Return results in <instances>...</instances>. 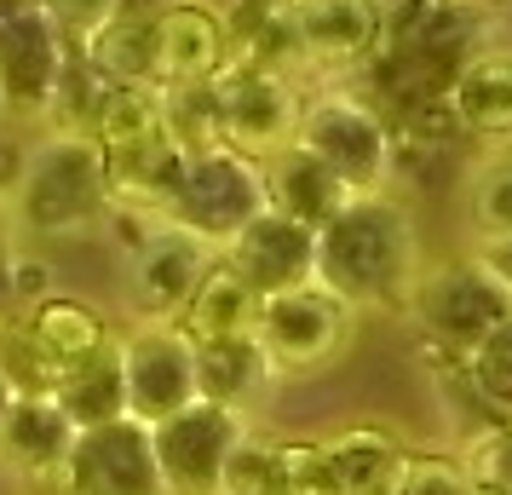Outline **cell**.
<instances>
[{
    "label": "cell",
    "instance_id": "cell-3",
    "mask_svg": "<svg viewBox=\"0 0 512 495\" xmlns=\"http://www.w3.org/2000/svg\"><path fill=\"white\" fill-rule=\"evenodd\" d=\"M116 334L87 300L75 294H41L24 317H12V340L0 346V363L18 392H52L58 380L98 357Z\"/></svg>",
    "mask_w": 512,
    "mask_h": 495
},
{
    "label": "cell",
    "instance_id": "cell-5",
    "mask_svg": "<svg viewBox=\"0 0 512 495\" xmlns=\"http://www.w3.org/2000/svg\"><path fill=\"white\" fill-rule=\"evenodd\" d=\"M351 334H357V311L346 300H334L323 283H305L259 306L254 346L265 357L271 380H282V375H317L328 363H340L351 352Z\"/></svg>",
    "mask_w": 512,
    "mask_h": 495
},
{
    "label": "cell",
    "instance_id": "cell-9",
    "mask_svg": "<svg viewBox=\"0 0 512 495\" xmlns=\"http://www.w3.org/2000/svg\"><path fill=\"white\" fill-rule=\"evenodd\" d=\"M409 311H415V323L426 329V340L461 363L484 334H495L512 317V294L478 260H449V265L420 271Z\"/></svg>",
    "mask_w": 512,
    "mask_h": 495
},
{
    "label": "cell",
    "instance_id": "cell-22",
    "mask_svg": "<svg viewBox=\"0 0 512 495\" xmlns=\"http://www.w3.org/2000/svg\"><path fill=\"white\" fill-rule=\"evenodd\" d=\"M52 403L70 415L75 432H93V426H110L127 415V392H121V352L116 340L104 346L98 357H87L81 369H70V375L52 386Z\"/></svg>",
    "mask_w": 512,
    "mask_h": 495
},
{
    "label": "cell",
    "instance_id": "cell-1",
    "mask_svg": "<svg viewBox=\"0 0 512 495\" xmlns=\"http://www.w3.org/2000/svg\"><path fill=\"white\" fill-rule=\"evenodd\" d=\"M426 271L415 213L397 196H351L346 208L317 231V283L346 300L357 317L363 311H409L415 283Z\"/></svg>",
    "mask_w": 512,
    "mask_h": 495
},
{
    "label": "cell",
    "instance_id": "cell-29",
    "mask_svg": "<svg viewBox=\"0 0 512 495\" xmlns=\"http://www.w3.org/2000/svg\"><path fill=\"white\" fill-rule=\"evenodd\" d=\"M12 392H18V386H12V375H6V363H0V415H6V403H12Z\"/></svg>",
    "mask_w": 512,
    "mask_h": 495
},
{
    "label": "cell",
    "instance_id": "cell-11",
    "mask_svg": "<svg viewBox=\"0 0 512 495\" xmlns=\"http://www.w3.org/2000/svg\"><path fill=\"white\" fill-rule=\"evenodd\" d=\"M254 426L236 409L219 403H185L179 415L150 426V449H156V472H162L167 495H219V478L231 467L236 444L248 438Z\"/></svg>",
    "mask_w": 512,
    "mask_h": 495
},
{
    "label": "cell",
    "instance_id": "cell-20",
    "mask_svg": "<svg viewBox=\"0 0 512 495\" xmlns=\"http://www.w3.org/2000/svg\"><path fill=\"white\" fill-rule=\"evenodd\" d=\"M259 185H265V208L305 225V231H323L328 219L351 202V190L317 156H305L300 144H288L282 156L259 162Z\"/></svg>",
    "mask_w": 512,
    "mask_h": 495
},
{
    "label": "cell",
    "instance_id": "cell-16",
    "mask_svg": "<svg viewBox=\"0 0 512 495\" xmlns=\"http://www.w3.org/2000/svg\"><path fill=\"white\" fill-rule=\"evenodd\" d=\"M70 449H75V426L52 403V392H12L6 415H0V467L35 484L41 495H58Z\"/></svg>",
    "mask_w": 512,
    "mask_h": 495
},
{
    "label": "cell",
    "instance_id": "cell-10",
    "mask_svg": "<svg viewBox=\"0 0 512 495\" xmlns=\"http://www.w3.org/2000/svg\"><path fill=\"white\" fill-rule=\"evenodd\" d=\"M133 254H127V294L139 323H179V311L190 306L196 283L208 277V265L219 260V248H208L202 236L167 225L156 213H133Z\"/></svg>",
    "mask_w": 512,
    "mask_h": 495
},
{
    "label": "cell",
    "instance_id": "cell-18",
    "mask_svg": "<svg viewBox=\"0 0 512 495\" xmlns=\"http://www.w3.org/2000/svg\"><path fill=\"white\" fill-rule=\"evenodd\" d=\"M443 110L455 121V133L512 150V52L461 58V70L443 87Z\"/></svg>",
    "mask_w": 512,
    "mask_h": 495
},
{
    "label": "cell",
    "instance_id": "cell-24",
    "mask_svg": "<svg viewBox=\"0 0 512 495\" xmlns=\"http://www.w3.org/2000/svg\"><path fill=\"white\" fill-rule=\"evenodd\" d=\"M466 225L478 242H507L512 236V150H495L489 162L472 167L466 179Z\"/></svg>",
    "mask_w": 512,
    "mask_h": 495
},
{
    "label": "cell",
    "instance_id": "cell-30",
    "mask_svg": "<svg viewBox=\"0 0 512 495\" xmlns=\"http://www.w3.org/2000/svg\"><path fill=\"white\" fill-rule=\"evenodd\" d=\"M426 6H438V12H449V6H495V0H426Z\"/></svg>",
    "mask_w": 512,
    "mask_h": 495
},
{
    "label": "cell",
    "instance_id": "cell-15",
    "mask_svg": "<svg viewBox=\"0 0 512 495\" xmlns=\"http://www.w3.org/2000/svg\"><path fill=\"white\" fill-rule=\"evenodd\" d=\"M219 254L236 265V277L254 288L259 300H277L288 288L317 283V231H305V225H294L271 208L254 213Z\"/></svg>",
    "mask_w": 512,
    "mask_h": 495
},
{
    "label": "cell",
    "instance_id": "cell-31",
    "mask_svg": "<svg viewBox=\"0 0 512 495\" xmlns=\"http://www.w3.org/2000/svg\"><path fill=\"white\" fill-rule=\"evenodd\" d=\"M461 495H495V490H484V484H472V478H466V490Z\"/></svg>",
    "mask_w": 512,
    "mask_h": 495
},
{
    "label": "cell",
    "instance_id": "cell-28",
    "mask_svg": "<svg viewBox=\"0 0 512 495\" xmlns=\"http://www.w3.org/2000/svg\"><path fill=\"white\" fill-rule=\"evenodd\" d=\"M472 260L484 265L489 277L512 294V236H507V242H478V248H472Z\"/></svg>",
    "mask_w": 512,
    "mask_h": 495
},
{
    "label": "cell",
    "instance_id": "cell-27",
    "mask_svg": "<svg viewBox=\"0 0 512 495\" xmlns=\"http://www.w3.org/2000/svg\"><path fill=\"white\" fill-rule=\"evenodd\" d=\"M466 490V467L461 455H443V449H409L397 495H461Z\"/></svg>",
    "mask_w": 512,
    "mask_h": 495
},
{
    "label": "cell",
    "instance_id": "cell-12",
    "mask_svg": "<svg viewBox=\"0 0 512 495\" xmlns=\"http://www.w3.org/2000/svg\"><path fill=\"white\" fill-rule=\"evenodd\" d=\"M116 352L127 421L156 426L196 403V346L173 323H133L127 334H116Z\"/></svg>",
    "mask_w": 512,
    "mask_h": 495
},
{
    "label": "cell",
    "instance_id": "cell-23",
    "mask_svg": "<svg viewBox=\"0 0 512 495\" xmlns=\"http://www.w3.org/2000/svg\"><path fill=\"white\" fill-rule=\"evenodd\" d=\"M271 386V369L254 340H225V346H196V398L219 409H248Z\"/></svg>",
    "mask_w": 512,
    "mask_h": 495
},
{
    "label": "cell",
    "instance_id": "cell-19",
    "mask_svg": "<svg viewBox=\"0 0 512 495\" xmlns=\"http://www.w3.org/2000/svg\"><path fill=\"white\" fill-rule=\"evenodd\" d=\"M323 455H328V472H334V490L340 495H397L409 444H403V432H392V426L357 421V426L328 432Z\"/></svg>",
    "mask_w": 512,
    "mask_h": 495
},
{
    "label": "cell",
    "instance_id": "cell-32",
    "mask_svg": "<svg viewBox=\"0 0 512 495\" xmlns=\"http://www.w3.org/2000/svg\"><path fill=\"white\" fill-rule=\"evenodd\" d=\"M271 6H288V0H271Z\"/></svg>",
    "mask_w": 512,
    "mask_h": 495
},
{
    "label": "cell",
    "instance_id": "cell-2",
    "mask_svg": "<svg viewBox=\"0 0 512 495\" xmlns=\"http://www.w3.org/2000/svg\"><path fill=\"white\" fill-rule=\"evenodd\" d=\"M110 219L104 156L87 133L52 127L47 139L18 162L12 179V231L24 236H81Z\"/></svg>",
    "mask_w": 512,
    "mask_h": 495
},
{
    "label": "cell",
    "instance_id": "cell-26",
    "mask_svg": "<svg viewBox=\"0 0 512 495\" xmlns=\"http://www.w3.org/2000/svg\"><path fill=\"white\" fill-rule=\"evenodd\" d=\"M461 467L472 484H484L495 495H512V421H495L461 449Z\"/></svg>",
    "mask_w": 512,
    "mask_h": 495
},
{
    "label": "cell",
    "instance_id": "cell-17",
    "mask_svg": "<svg viewBox=\"0 0 512 495\" xmlns=\"http://www.w3.org/2000/svg\"><path fill=\"white\" fill-rule=\"evenodd\" d=\"M282 18L294 29V47L311 70L346 75L363 70L380 52V18L374 0H288Z\"/></svg>",
    "mask_w": 512,
    "mask_h": 495
},
{
    "label": "cell",
    "instance_id": "cell-4",
    "mask_svg": "<svg viewBox=\"0 0 512 495\" xmlns=\"http://www.w3.org/2000/svg\"><path fill=\"white\" fill-rule=\"evenodd\" d=\"M208 110H213V139L225 150L248 156V162H271L294 144L305 104L288 75H271L248 64V58H231L208 81Z\"/></svg>",
    "mask_w": 512,
    "mask_h": 495
},
{
    "label": "cell",
    "instance_id": "cell-7",
    "mask_svg": "<svg viewBox=\"0 0 512 495\" xmlns=\"http://www.w3.org/2000/svg\"><path fill=\"white\" fill-rule=\"evenodd\" d=\"M75 64V41L52 0H0V110L47 116Z\"/></svg>",
    "mask_w": 512,
    "mask_h": 495
},
{
    "label": "cell",
    "instance_id": "cell-14",
    "mask_svg": "<svg viewBox=\"0 0 512 495\" xmlns=\"http://www.w3.org/2000/svg\"><path fill=\"white\" fill-rule=\"evenodd\" d=\"M58 495H167L162 472H156V449H150V426L121 415L110 426L75 432Z\"/></svg>",
    "mask_w": 512,
    "mask_h": 495
},
{
    "label": "cell",
    "instance_id": "cell-25",
    "mask_svg": "<svg viewBox=\"0 0 512 495\" xmlns=\"http://www.w3.org/2000/svg\"><path fill=\"white\" fill-rule=\"evenodd\" d=\"M461 375L478 392V403L495 409V421H512V317L461 357Z\"/></svg>",
    "mask_w": 512,
    "mask_h": 495
},
{
    "label": "cell",
    "instance_id": "cell-13",
    "mask_svg": "<svg viewBox=\"0 0 512 495\" xmlns=\"http://www.w3.org/2000/svg\"><path fill=\"white\" fill-rule=\"evenodd\" d=\"M236 58V29L213 0H173L150 35V87L196 93Z\"/></svg>",
    "mask_w": 512,
    "mask_h": 495
},
{
    "label": "cell",
    "instance_id": "cell-8",
    "mask_svg": "<svg viewBox=\"0 0 512 495\" xmlns=\"http://www.w3.org/2000/svg\"><path fill=\"white\" fill-rule=\"evenodd\" d=\"M294 144L305 156H317L351 196H374L392 179V127H386V116L374 104H363L351 93L311 98L300 110Z\"/></svg>",
    "mask_w": 512,
    "mask_h": 495
},
{
    "label": "cell",
    "instance_id": "cell-21",
    "mask_svg": "<svg viewBox=\"0 0 512 495\" xmlns=\"http://www.w3.org/2000/svg\"><path fill=\"white\" fill-rule=\"evenodd\" d=\"M259 300L254 288L236 277V265L219 254L208 265V277L196 283L190 294V306L179 311V323L173 329L185 334L190 346H225V340H254V323H259Z\"/></svg>",
    "mask_w": 512,
    "mask_h": 495
},
{
    "label": "cell",
    "instance_id": "cell-6",
    "mask_svg": "<svg viewBox=\"0 0 512 495\" xmlns=\"http://www.w3.org/2000/svg\"><path fill=\"white\" fill-rule=\"evenodd\" d=\"M254 213H265L259 162L236 156V150H225V144H208V150H190L185 156L162 219L179 225V231H190V236H202L208 248H225Z\"/></svg>",
    "mask_w": 512,
    "mask_h": 495
}]
</instances>
